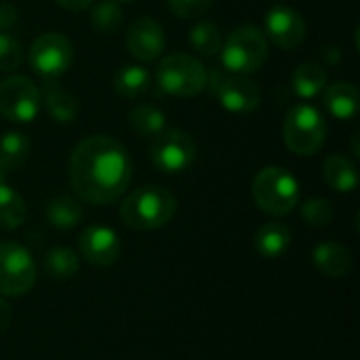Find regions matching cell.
Returning <instances> with one entry per match:
<instances>
[{
	"label": "cell",
	"mask_w": 360,
	"mask_h": 360,
	"mask_svg": "<svg viewBox=\"0 0 360 360\" xmlns=\"http://www.w3.org/2000/svg\"><path fill=\"white\" fill-rule=\"evenodd\" d=\"M133 162L122 143L108 135L82 139L70 156V186L78 200L112 205L129 188Z\"/></svg>",
	"instance_id": "6da1fadb"
},
{
	"label": "cell",
	"mask_w": 360,
	"mask_h": 360,
	"mask_svg": "<svg viewBox=\"0 0 360 360\" xmlns=\"http://www.w3.org/2000/svg\"><path fill=\"white\" fill-rule=\"evenodd\" d=\"M177 211V198L162 186H141L120 205V219L127 228L150 232L167 226Z\"/></svg>",
	"instance_id": "7a4b0ae2"
},
{
	"label": "cell",
	"mask_w": 360,
	"mask_h": 360,
	"mask_svg": "<svg viewBox=\"0 0 360 360\" xmlns=\"http://www.w3.org/2000/svg\"><path fill=\"white\" fill-rule=\"evenodd\" d=\"M156 84L162 93L175 97H194L209 84L207 68L188 53H171L158 61Z\"/></svg>",
	"instance_id": "3957f363"
},
{
	"label": "cell",
	"mask_w": 360,
	"mask_h": 360,
	"mask_svg": "<svg viewBox=\"0 0 360 360\" xmlns=\"http://www.w3.org/2000/svg\"><path fill=\"white\" fill-rule=\"evenodd\" d=\"M255 205L268 215H289L300 200V184L297 179L283 167H266L262 169L251 186Z\"/></svg>",
	"instance_id": "277c9868"
},
{
	"label": "cell",
	"mask_w": 360,
	"mask_h": 360,
	"mask_svg": "<svg viewBox=\"0 0 360 360\" xmlns=\"http://www.w3.org/2000/svg\"><path fill=\"white\" fill-rule=\"evenodd\" d=\"M268 59V38L255 25L236 27L221 44V63L232 74H255Z\"/></svg>",
	"instance_id": "5b68a950"
},
{
	"label": "cell",
	"mask_w": 360,
	"mask_h": 360,
	"mask_svg": "<svg viewBox=\"0 0 360 360\" xmlns=\"http://www.w3.org/2000/svg\"><path fill=\"white\" fill-rule=\"evenodd\" d=\"M283 137L293 154L312 156L323 148L327 139V122L316 108L300 103L289 110L283 127Z\"/></svg>",
	"instance_id": "8992f818"
},
{
	"label": "cell",
	"mask_w": 360,
	"mask_h": 360,
	"mask_svg": "<svg viewBox=\"0 0 360 360\" xmlns=\"http://www.w3.org/2000/svg\"><path fill=\"white\" fill-rule=\"evenodd\" d=\"M36 262L19 243H0V295L19 297L36 285Z\"/></svg>",
	"instance_id": "52a82bcc"
},
{
	"label": "cell",
	"mask_w": 360,
	"mask_h": 360,
	"mask_svg": "<svg viewBox=\"0 0 360 360\" xmlns=\"http://www.w3.org/2000/svg\"><path fill=\"white\" fill-rule=\"evenodd\" d=\"M74 59V46L68 36L59 32H46L38 36L30 46V65L44 80H55L68 72Z\"/></svg>",
	"instance_id": "ba28073f"
},
{
	"label": "cell",
	"mask_w": 360,
	"mask_h": 360,
	"mask_svg": "<svg viewBox=\"0 0 360 360\" xmlns=\"http://www.w3.org/2000/svg\"><path fill=\"white\" fill-rule=\"evenodd\" d=\"M40 89L32 78L15 74L0 82V114L13 122H32L40 112Z\"/></svg>",
	"instance_id": "9c48e42d"
},
{
	"label": "cell",
	"mask_w": 360,
	"mask_h": 360,
	"mask_svg": "<svg viewBox=\"0 0 360 360\" xmlns=\"http://www.w3.org/2000/svg\"><path fill=\"white\" fill-rule=\"evenodd\" d=\"M150 158L162 173H181L194 162L196 143L186 131L169 129L154 137L150 146Z\"/></svg>",
	"instance_id": "30bf717a"
},
{
	"label": "cell",
	"mask_w": 360,
	"mask_h": 360,
	"mask_svg": "<svg viewBox=\"0 0 360 360\" xmlns=\"http://www.w3.org/2000/svg\"><path fill=\"white\" fill-rule=\"evenodd\" d=\"M213 91L219 105L232 114H249L262 103V89L243 74L213 72Z\"/></svg>",
	"instance_id": "8fae6325"
},
{
	"label": "cell",
	"mask_w": 360,
	"mask_h": 360,
	"mask_svg": "<svg viewBox=\"0 0 360 360\" xmlns=\"http://www.w3.org/2000/svg\"><path fill=\"white\" fill-rule=\"evenodd\" d=\"M266 38L281 49H293L306 38V19L300 11L287 4H276L266 15Z\"/></svg>",
	"instance_id": "7c38bea8"
},
{
	"label": "cell",
	"mask_w": 360,
	"mask_h": 360,
	"mask_svg": "<svg viewBox=\"0 0 360 360\" xmlns=\"http://www.w3.org/2000/svg\"><path fill=\"white\" fill-rule=\"evenodd\" d=\"M127 49L129 53L143 61H156L165 51V30L158 21L152 17H139L135 19L127 30Z\"/></svg>",
	"instance_id": "4fadbf2b"
},
{
	"label": "cell",
	"mask_w": 360,
	"mask_h": 360,
	"mask_svg": "<svg viewBox=\"0 0 360 360\" xmlns=\"http://www.w3.org/2000/svg\"><path fill=\"white\" fill-rule=\"evenodd\" d=\"M78 247L82 257L91 266H99V268L112 266L120 255V238L108 226H89L80 234Z\"/></svg>",
	"instance_id": "5bb4252c"
},
{
	"label": "cell",
	"mask_w": 360,
	"mask_h": 360,
	"mask_svg": "<svg viewBox=\"0 0 360 360\" xmlns=\"http://www.w3.org/2000/svg\"><path fill=\"white\" fill-rule=\"evenodd\" d=\"M314 266L325 274V276H331V278H342L346 276L352 266H354V257H352V251L342 245V243H335V240H327V243H321L316 249H314Z\"/></svg>",
	"instance_id": "9a60e30c"
},
{
	"label": "cell",
	"mask_w": 360,
	"mask_h": 360,
	"mask_svg": "<svg viewBox=\"0 0 360 360\" xmlns=\"http://www.w3.org/2000/svg\"><path fill=\"white\" fill-rule=\"evenodd\" d=\"M325 108L338 120H350L359 112V89L348 80L325 86Z\"/></svg>",
	"instance_id": "2e32d148"
},
{
	"label": "cell",
	"mask_w": 360,
	"mask_h": 360,
	"mask_svg": "<svg viewBox=\"0 0 360 360\" xmlns=\"http://www.w3.org/2000/svg\"><path fill=\"white\" fill-rule=\"evenodd\" d=\"M40 97H42L44 108L53 120L70 122L78 116V99L72 93H68L61 84H57L55 80H46L42 84Z\"/></svg>",
	"instance_id": "e0dca14e"
},
{
	"label": "cell",
	"mask_w": 360,
	"mask_h": 360,
	"mask_svg": "<svg viewBox=\"0 0 360 360\" xmlns=\"http://www.w3.org/2000/svg\"><path fill=\"white\" fill-rule=\"evenodd\" d=\"M325 181L338 192H352L359 186V171L356 165L344 154H331L323 165Z\"/></svg>",
	"instance_id": "ac0fdd59"
},
{
	"label": "cell",
	"mask_w": 360,
	"mask_h": 360,
	"mask_svg": "<svg viewBox=\"0 0 360 360\" xmlns=\"http://www.w3.org/2000/svg\"><path fill=\"white\" fill-rule=\"evenodd\" d=\"M291 245V230L281 221L264 224L255 232V249L268 259L281 257Z\"/></svg>",
	"instance_id": "d6986e66"
},
{
	"label": "cell",
	"mask_w": 360,
	"mask_h": 360,
	"mask_svg": "<svg viewBox=\"0 0 360 360\" xmlns=\"http://www.w3.org/2000/svg\"><path fill=\"white\" fill-rule=\"evenodd\" d=\"M291 84H293V91H295L297 97L314 99L327 86V70L321 63H314V61L302 63L293 72Z\"/></svg>",
	"instance_id": "ffe728a7"
},
{
	"label": "cell",
	"mask_w": 360,
	"mask_h": 360,
	"mask_svg": "<svg viewBox=\"0 0 360 360\" xmlns=\"http://www.w3.org/2000/svg\"><path fill=\"white\" fill-rule=\"evenodd\" d=\"M46 219L57 230H70L80 224L82 219V205L78 198L61 194L49 200L46 205Z\"/></svg>",
	"instance_id": "44dd1931"
},
{
	"label": "cell",
	"mask_w": 360,
	"mask_h": 360,
	"mask_svg": "<svg viewBox=\"0 0 360 360\" xmlns=\"http://www.w3.org/2000/svg\"><path fill=\"white\" fill-rule=\"evenodd\" d=\"M152 84L150 72L141 65H122L114 76V89L127 99H137L148 93Z\"/></svg>",
	"instance_id": "7402d4cb"
},
{
	"label": "cell",
	"mask_w": 360,
	"mask_h": 360,
	"mask_svg": "<svg viewBox=\"0 0 360 360\" xmlns=\"http://www.w3.org/2000/svg\"><path fill=\"white\" fill-rule=\"evenodd\" d=\"M30 154V141L23 133L8 131L0 137V169L17 171L25 165Z\"/></svg>",
	"instance_id": "603a6c76"
},
{
	"label": "cell",
	"mask_w": 360,
	"mask_h": 360,
	"mask_svg": "<svg viewBox=\"0 0 360 360\" xmlns=\"http://www.w3.org/2000/svg\"><path fill=\"white\" fill-rule=\"evenodd\" d=\"M129 127L141 135V137H156L158 133L165 131L167 127V118L162 114V110H158L156 105L150 103H141L135 105L129 114Z\"/></svg>",
	"instance_id": "cb8c5ba5"
},
{
	"label": "cell",
	"mask_w": 360,
	"mask_h": 360,
	"mask_svg": "<svg viewBox=\"0 0 360 360\" xmlns=\"http://www.w3.org/2000/svg\"><path fill=\"white\" fill-rule=\"evenodd\" d=\"M42 268L44 272L55 278V281H68L72 278L78 268H80V262H78V255L68 249V247H53L46 251L44 259H42Z\"/></svg>",
	"instance_id": "d4e9b609"
},
{
	"label": "cell",
	"mask_w": 360,
	"mask_h": 360,
	"mask_svg": "<svg viewBox=\"0 0 360 360\" xmlns=\"http://www.w3.org/2000/svg\"><path fill=\"white\" fill-rule=\"evenodd\" d=\"M25 221V202L8 186L0 184V230H15Z\"/></svg>",
	"instance_id": "484cf974"
},
{
	"label": "cell",
	"mask_w": 360,
	"mask_h": 360,
	"mask_svg": "<svg viewBox=\"0 0 360 360\" xmlns=\"http://www.w3.org/2000/svg\"><path fill=\"white\" fill-rule=\"evenodd\" d=\"M190 44L205 57H213L221 51L224 36L213 21H200L190 30Z\"/></svg>",
	"instance_id": "4316f807"
},
{
	"label": "cell",
	"mask_w": 360,
	"mask_h": 360,
	"mask_svg": "<svg viewBox=\"0 0 360 360\" xmlns=\"http://www.w3.org/2000/svg\"><path fill=\"white\" fill-rule=\"evenodd\" d=\"M91 25L95 32H99L103 36L118 32V27L122 25V11H120L118 2H114V0L97 2L91 11Z\"/></svg>",
	"instance_id": "83f0119b"
},
{
	"label": "cell",
	"mask_w": 360,
	"mask_h": 360,
	"mask_svg": "<svg viewBox=\"0 0 360 360\" xmlns=\"http://www.w3.org/2000/svg\"><path fill=\"white\" fill-rule=\"evenodd\" d=\"M333 205L325 198H310L302 207V217L308 226L312 228H323L333 221Z\"/></svg>",
	"instance_id": "f1b7e54d"
},
{
	"label": "cell",
	"mask_w": 360,
	"mask_h": 360,
	"mask_svg": "<svg viewBox=\"0 0 360 360\" xmlns=\"http://www.w3.org/2000/svg\"><path fill=\"white\" fill-rule=\"evenodd\" d=\"M23 63V49L11 36L0 32V72H15Z\"/></svg>",
	"instance_id": "f546056e"
},
{
	"label": "cell",
	"mask_w": 360,
	"mask_h": 360,
	"mask_svg": "<svg viewBox=\"0 0 360 360\" xmlns=\"http://www.w3.org/2000/svg\"><path fill=\"white\" fill-rule=\"evenodd\" d=\"M213 6V0H169V8L179 19L202 17Z\"/></svg>",
	"instance_id": "4dcf8cb0"
},
{
	"label": "cell",
	"mask_w": 360,
	"mask_h": 360,
	"mask_svg": "<svg viewBox=\"0 0 360 360\" xmlns=\"http://www.w3.org/2000/svg\"><path fill=\"white\" fill-rule=\"evenodd\" d=\"M17 23V8L11 2H0V30H8Z\"/></svg>",
	"instance_id": "1f68e13d"
},
{
	"label": "cell",
	"mask_w": 360,
	"mask_h": 360,
	"mask_svg": "<svg viewBox=\"0 0 360 360\" xmlns=\"http://www.w3.org/2000/svg\"><path fill=\"white\" fill-rule=\"evenodd\" d=\"M59 6H63L65 11H84L89 8L95 0H55Z\"/></svg>",
	"instance_id": "d6a6232c"
},
{
	"label": "cell",
	"mask_w": 360,
	"mask_h": 360,
	"mask_svg": "<svg viewBox=\"0 0 360 360\" xmlns=\"http://www.w3.org/2000/svg\"><path fill=\"white\" fill-rule=\"evenodd\" d=\"M11 327V306L0 297V335Z\"/></svg>",
	"instance_id": "836d02e7"
},
{
	"label": "cell",
	"mask_w": 360,
	"mask_h": 360,
	"mask_svg": "<svg viewBox=\"0 0 360 360\" xmlns=\"http://www.w3.org/2000/svg\"><path fill=\"white\" fill-rule=\"evenodd\" d=\"M4 177H6V171H4V169H0V184H4Z\"/></svg>",
	"instance_id": "e575fe53"
},
{
	"label": "cell",
	"mask_w": 360,
	"mask_h": 360,
	"mask_svg": "<svg viewBox=\"0 0 360 360\" xmlns=\"http://www.w3.org/2000/svg\"><path fill=\"white\" fill-rule=\"evenodd\" d=\"M114 2H135V0H114Z\"/></svg>",
	"instance_id": "d590c367"
}]
</instances>
